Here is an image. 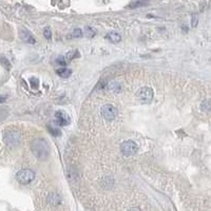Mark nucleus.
<instances>
[{"instance_id": "nucleus-11", "label": "nucleus", "mask_w": 211, "mask_h": 211, "mask_svg": "<svg viewBox=\"0 0 211 211\" xmlns=\"http://www.w3.org/2000/svg\"><path fill=\"white\" fill-rule=\"evenodd\" d=\"M48 201H49L50 204H52V205H57V204H59V202H60V197L56 193H51L49 197H48Z\"/></svg>"}, {"instance_id": "nucleus-16", "label": "nucleus", "mask_w": 211, "mask_h": 211, "mask_svg": "<svg viewBox=\"0 0 211 211\" xmlns=\"http://www.w3.org/2000/svg\"><path fill=\"white\" fill-rule=\"evenodd\" d=\"M202 109L204 111H209V100H205V101H203V103H202Z\"/></svg>"}, {"instance_id": "nucleus-6", "label": "nucleus", "mask_w": 211, "mask_h": 211, "mask_svg": "<svg viewBox=\"0 0 211 211\" xmlns=\"http://www.w3.org/2000/svg\"><path fill=\"white\" fill-rule=\"evenodd\" d=\"M55 122L59 127L67 126V125L70 124V117H69V115L65 111L59 110L55 113Z\"/></svg>"}, {"instance_id": "nucleus-10", "label": "nucleus", "mask_w": 211, "mask_h": 211, "mask_svg": "<svg viewBox=\"0 0 211 211\" xmlns=\"http://www.w3.org/2000/svg\"><path fill=\"white\" fill-rule=\"evenodd\" d=\"M56 73H57L59 76L66 78V77H69L72 74V70L67 69V68H60V69H58V70H56Z\"/></svg>"}, {"instance_id": "nucleus-12", "label": "nucleus", "mask_w": 211, "mask_h": 211, "mask_svg": "<svg viewBox=\"0 0 211 211\" xmlns=\"http://www.w3.org/2000/svg\"><path fill=\"white\" fill-rule=\"evenodd\" d=\"M96 34V31L91 26H85V35L87 37H94Z\"/></svg>"}, {"instance_id": "nucleus-7", "label": "nucleus", "mask_w": 211, "mask_h": 211, "mask_svg": "<svg viewBox=\"0 0 211 211\" xmlns=\"http://www.w3.org/2000/svg\"><path fill=\"white\" fill-rule=\"evenodd\" d=\"M4 140L9 146H18L20 144V135L17 132H9L4 136Z\"/></svg>"}, {"instance_id": "nucleus-5", "label": "nucleus", "mask_w": 211, "mask_h": 211, "mask_svg": "<svg viewBox=\"0 0 211 211\" xmlns=\"http://www.w3.org/2000/svg\"><path fill=\"white\" fill-rule=\"evenodd\" d=\"M101 114L106 121H113L117 115V110L113 105H106L101 108Z\"/></svg>"}, {"instance_id": "nucleus-2", "label": "nucleus", "mask_w": 211, "mask_h": 211, "mask_svg": "<svg viewBox=\"0 0 211 211\" xmlns=\"http://www.w3.org/2000/svg\"><path fill=\"white\" fill-rule=\"evenodd\" d=\"M35 178V173L30 169H21L16 174V180L22 185H28Z\"/></svg>"}, {"instance_id": "nucleus-3", "label": "nucleus", "mask_w": 211, "mask_h": 211, "mask_svg": "<svg viewBox=\"0 0 211 211\" xmlns=\"http://www.w3.org/2000/svg\"><path fill=\"white\" fill-rule=\"evenodd\" d=\"M138 146L135 141L133 140H126L122 144L121 151L125 156H132L137 152Z\"/></svg>"}, {"instance_id": "nucleus-21", "label": "nucleus", "mask_w": 211, "mask_h": 211, "mask_svg": "<svg viewBox=\"0 0 211 211\" xmlns=\"http://www.w3.org/2000/svg\"><path fill=\"white\" fill-rule=\"evenodd\" d=\"M144 3H141V2H133V3H131L130 4V7H138V5H143Z\"/></svg>"}, {"instance_id": "nucleus-15", "label": "nucleus", "mask_w": 211, "mask_h": 211, "mask_svg": "<svg viewBox=\"0 0 211 211\" xmlns=\"http://www.w3.org/2000/svg\"><path fill=\"white\" fill-rule=\"evenodd\" d=\"M56 61H57V63L60 66H66V63H67V59H66V57H63V56H59Z\"/></svg>"}, {"instance_id": "nucleus-4", "label": "nucleus", "mask_w": 211, "mask_h": 211, "mask_svg": "<svg viewBox=\"0 0 211 211\" xmlns=\"http://www.w3.org/2000/svg\"><path fill=\"white\" fill-rule=\"evenodd\" d=\"M137 96L143 103H149L150 101H152V99H153V90L148 87H144L138 90Z\"/></svg>"}, {"instance_id": "nucleus-18", "label": "nucleus", "mask_w": 211, "mask_h": 211, "mask_svg": "<svg viewBox=\"0 0 211 211\" xmlns=\"http://www.w3.org/2000/svg\"><path fill=\"white\" fill-rule=\"evenodd\" d=\"M44 37L47 39L51 38V29L50 28H45L44 29Z\"/></svg>"}, {"instance_id": "nucleus-9", "label": "nucleus", "mask_w": 211, "mask_h": 211, "mask_svg": "<svg viewBox=\"0 0 211 211\" xmlns=\"http://www.w3.org/2000/svg\"><path fill=\"white\" fill-rule=\"evenodd\" d=\"M106 38L109 39V40L111 42H113V44H117V42L121 41L122 36H121V34H118L117 32H110V33L107 34Z\"/></svg>"}, {"instance_id": "nucleus-13", "label": "nucleus", "mask_w": 211, "mask_h": 211, "mask_svg": "<svg viewBox=\"0 0 211 211\" xmlns=\"http://www.w3.org/2000/svg\"><path fill=\"white\" fill-rule=\"evenodd\" d=\"M109 88L113 91V92H118V91H121L122 89V87H121V85L118 84V82H112V84L109 85Z\"/></svg>"}, {"instance_id": "nucleus-1", "label": "nucleus", "mask_w": 211, "mask_h": 211, "mask_svg": "<svg viewBox=\"0 0 211 211\" xmlns=\"http://www.w3.org/2000/svg\"><path fill=\"white\" fill-rule=\"evenodd\" d=\"M31 151L39 161H45L50 156V146L44 138H35L31 143Z\"/></svg>"}, {"instance_id": "nucleus-22", "label": "nucleus", "mask_w": 211, "mask_h": 211, "mask_svg": "<svg viewBox=\"0 0 211 211\" xmlns=\"http://www.w3.org/2000/svg\"><path fill=\"white\" fill-rule=\"evenodd\" d=\"M128 211H141V210L138 207H133V208H130Z\"/></svg>"}, {"instance_id": "nucleus-19", "label": "nucleus", "mask_w": 211, "mask_h": 211, "mask_svg": "<svg viewBox=\"0 0 211 211\" xmlns=\"http://www.w3.org/2000/svg\"><path fill=\"white\" fill-rule=\"evenodd\" d=\"M196 25H197V16L193 15V16H192V19H191V25L192 26H196Z\"/></svg>"}, {"instance_id": "nucleus-8", "label": "nucleus", "mask_w": 211, "mask_h": 211, "mask_svg": "<svg viewBox=\"0 0 211 211\" xmlns=\"http://www.w3.org/2000/svg\"><path fill=\"white\" fill-rule=\"evenodd\" d=\"M20 37H21V39H22L23 41L26 42V44H34L36 42L35 38H34L33 35H32V34L28 30H21L20 31Z\"/></svg>"}, {"instance_id": "nucleus-17", "label": "nucleus", "mask_w": 211, "mask_h": 211, "mask_svg": "<svg viewBox=\"0 0 211 211\" xmlns=\"http://www.w3.org/2000/svg\"><path fill=\"white\" fill-rule=\"evenodd\" d=\"M82 36V32L80 29H76L73 31V37H81Z\"/></svg>"}, {"instance_id": "nucleus-23", "label": "nucleus", "mask_w": 211, "mask_h": 211, "mask_svg": "<svg viewBox=\"0 0 211 211\" xmlns=\"http://www.w3.org/2000/svg\"><path fill=\"white\" fill-rule=\"evenodd\" d=\"M4 100H5V96H0V103H3Z\"/></svg>"}, {"instance_id": "nucleus-20", "label": "nucleus", "mask_w": 211, "mask_h": 211, "mask_svg": "<svg viewBox=\"0 0 211 211\" xmlns=\"http://www.w3.org/2000/svg\"><path fill=\"white\" fill-rule=\"evenodd\" d=\"M50 132H52L54 136H58V135L60 134L59 130H58V129H54V128H50Z\"/></svg>"}, {"instance_id": "nucleus-14", "label": "nucleus", "mask_w": 211, "mask_h": 211, "mask_svg": "<svg viewBox=\"0 0 211 211\" xmlns=\"http://www.w3.org/2000/svg\"><path fill=\"white\" fill-rule=\"evenodd\" d=\"M0 62H1L2 65L4 66V68H5V69H7V70H10V69H11V63L9 62V60H7V58L0 57Z\"/></svg>"}]
</instances>
